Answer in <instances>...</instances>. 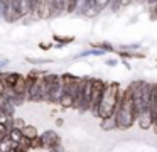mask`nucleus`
<instances>
[{
    "instance_id": "obj_28",
    "label": "nucleus",
    "mask_w": 157,
    "mask_h": 152,
    "mask_svg": "<svg viewBox=\"0 0 157 152\" xmlns=\"http://www.w3.org/2000/svg\"><path fill=\"white\" fill-rule=\"evenodd\" d=\"M150 17H152V19H157V3L152 7V12H150Z\"/></svg>"
},
{
    "instance_id": "obj_18",
    "label": "nucleus",
    "mask_w": 157,
    "mask_h": 152,
    "mask_svg": "<svg viewBox=\"0 0 157 152\" xmlns=\"http://www.w3.org/2000/svg\"><path fill=\"white\" fill-rule=\"evenodd\" d=\"M105 51L103 49H90V51H83L78 54V57H86V56H103Z\"/></svg>"
},
{
    "instance_id": "obj_32",
    "label": "nucleus",
    "mask_w": 157,
    "mask_h": 152,
    "mask_svg": "<svg viewBox=\"0 0 157 152\" xmlns=\"http://www.w3.org/2000/svg\"><path fill=\"white\" fill-rule=\"evenodd\" d=\"M7 63H9V61H0V71L4 69V66H5V64H7Z\"/></svg>"
},
{
    "instance_id": "obj_20",
    "label": "nucleus",
    "mask_w": 157,
    "mask_h": 152,
    "mask_svg": "<svg viewBox=\"0 0 157 152\" xmlns=\"http://www.w3.org/2000/svg\"><path fill=\"white\" fill-rule=\"evenodd\" d=\"M52 41H54V42H58L59 46H64V44H68V42H73V41H75V37H73V36H68V37L52 36Z\"/></svg>"
},
{
    "instance_id": "obj_33",
    "label": "nucleus",
    "mask_w": 157,
    "mask_h": 152,
    "mask_svg": "<svg viewBox=\"0 0 157 152\" xmlns=\"http://www.w3.org/2000/svg\"><path fill=\"white\" fill-rule=\"evenodd\" d=\"M147 2H149V5H150V7H154V5L157 3V0H147Z\"/></svg>"
},
{
    "instance_id": "obj_6",
    "label": "nucleus",
    "mask_w": 157,
    "mask_h": 152,
    "mask_svg": "<svg viewBox=\"0 0 157 152\" xmlns=\"http://www.w3.org/2000/svg\"><path fill=\"white\" fill-rule=\"evenodd\" d=\"M4 19L7 22H17V20H21V15H19V0H7L5 10H4Z\"/></svg>"
},
{
    "instance_id": "obj_17",
    "label": "nucleus",
    "mask_w": 157,
    "mask_h": 152,
    "mask_svg": "<svg viewBox=\"0 0 157 152\" xmlns=\"http://www.w3.org/2000/svg\"><path fill=\"white\" fill-rule=\"evenodd\" d=\"M7 138L12 142V144H19V142L22 140V134H21V130H17V128H10V130H9Z\"/></svg>"
},
{
    "instance_id": "obj_35",
    "label": "nucleus",
    "mask_w": 157,
    "mask_h": 152,
    "mask_svg": "<svg viewBox=\"0 0 157 152\" xmlns=\"http://www.w3.org/2000/svg\"><path fill=\"white\" fill-rule=\"evenodd\" d=\"M41 47H42V49H49V47H51V44H41Z\"/></svg>"
},
{
    "instance_id": "obj_10",
    "label": "nucleus",
    "mask_w": 157,
    "mask_h": 152,
    "mask_svg": "<svg viewBox=\"0 0 157 152\" xmlns=\"http://www.w3.org/2000/svg\"><path fill=\"white\" fill-rule=\"evenodd\" d=\"M21 78V73H17V71H4V73H0V80L4 81L5 86H14L15 81Z\"/></svg>"
},
{
    "instance_id": "obj_25",
    "label": "nucleus",
    "mask_w": 157,
    "mask_h": 152,
    "mask_svg": "<svg viewBox=\"0 0 157 152\" xmlns=\"http://www.w3.org/2000/svg\"><path fill=\"white\" fill-rule=\"evenodd\" d=\"M34 149H42V144H41V138L36 137L34 140H31V150H34Z\"/></svg>"
},
{
    "instance_id": "obj_24",
    "label": "nucleus",
    "mask_w": 157,
    "mask_h": 152,
    "mask_svg": "<svg viewBox=\"0 0 157 152\" xmlns=\"http://www.w3.org/2000/svg\"><path fill=\"white\" fill-rule=\"evenodd\" d=\"M9 130H10V128H9L5 123H0V140H4V138H7Z\"/></svg>"
},
{
    "instance_id": "obj_23",
    "label": "nucleus",
    "mask_w": 157,
    "mask_h": 152,
    "mask_svg": "<svg viewBox=\"0 0 157 152\" xmlns=\"http://www.w3.org/2000/svg\"><path fill=\"white\" fill-rule=\"evenodd\" d=\"M93 2H95V5H96V10H98V12H101L103 9H106V7L110 5V2H112V0H93Z\"/></svg>"
},
{
    "instance_id": "obj_4",
    "label": "nucleus",
    "mask_w": 157,
    "mask_h": 152,
    "mask_svg": "<svg viewBox=\"0 0 157 152\" xmlns=\"http://www.w3.org/2000/svg\"><path fill=\"white\" fill-rule=\"evenodd\" d=\"M63 95V81L59 74H52L51 90H49V103H58L59 96Z\"/></svg>"
},
{
    "instance_id": "obj_5",
    "label": "nucleus",
    "mask_w": 157,
    "mask_h": 152,
    "mask_svg": "<svg viewBox=\"0 0 157 152\" xmlns=\"http://www.w3.org/2000/svg\"><path fill=\"white\" fill-rule=\"evenodd\" d=\"M39 138H41L42 149H46V150H49L51 147L61 144V137L58 135V132H56V130H46L44 134L39 135Z\"/></svg>"
},
{
    "instance_id": "obj_7",
    "label": "nucleus",
    "mask_w": 157,
    "mask_h": 152,
    "mask_svg": "<svg viewBox=\"0 0 157 152\" xmlns=\"http://www.w3.org/2000/svg\"><path fill=\"white\" fill-rule=\"evenodd\" d=\"M52 73H44L39 83V101H48L49 103V90H51Z\"/></svg>"
},
{
    "instance_id": "obj_19",
    "label": "nucleus",
    "mask_w": 157,
    "mask_h": 152,
    "mask_svg": "<svg viewBox=\"0 0 157 152\" xmlns=\"http://www.w3.org/2000/svg\"><path fill=\"white\" fill-rule=\"evenodd\" d=\"M93 46H95L96 49H103L105 53H115V51H117L110 42H98V44H93Z\"/></svg>"
},
{
    "instance_id": "obj_30",
    "label": "nucleus",
    "mask_w": 157,
    "mask_h": 152,
    "mask_svg": "<svg viewBox=\"0 0 157 152\" xmlns=\"http://www.w3.org/2000/svg\"><path fill=\"white\" fill-rule=\"evenodd\" d=\"M4 91H5V84H4V81L0 80V96H4Z\"/></svg>"
},
{
    "instance_id": "obj_22",
    "label": "nucleus",
    "mask_w": 157,
    "mask_h": 152,
    "mask_svg": "<svg viewBox=\"0 0 157 152\" xmlns=\"http://www.w3.org/2000/svg\"><path fill=\"white\" fill-rule=\"evenodd\" d=\"M76 3H78V0H66L64 12H68V14H75V10H76Z\"/></svg>"
},
{
    "instance_id": "obj_8",
    "label": "nucleus",
    "mask_w": 157,
    "mask_h": 152,
    "mask_svg": "<svg viewBox=\"0 0 157 152\" xmlns=\"http://www.w3.org/2000/svg\"><path fill=\"white\" fill-rule=\"evenodd\" d=\"M34 14L39 17V19H49V17H54V10H52L51 0H41Z\"/></svg>"
},
{
    "instance_id": "obj_1",
    "label": "nucleus",
    "mask_w": 157,
    "mask_h": 152,
    "mask_svg": "<svg viewBox=\"0 0 157 152\" xmlns=\"http://www.w3.org/2000/svg\"><path fill=\"white\" fill-rule=\"evenodd\" d=\"M122 95H123V88L118 83H115V81L113 83H106L105 91L101 95V100H100V105L96 108L95 117L105 118V117L115 115L117 105H118V100L122 98Z\"/></svg>"
},
{
    "instance_id": "obj_14",
    "label": "nucleus",
    "mask_w": 157,
    "mask_h": 152,
    "mask_svg": "<svg viewBox=\"0 0 157 152\" xmlns=\"http://www.w3.org/2000/svg\"><path fill=\"white\" fill-rule=\"evenodd\" d=\"M21 134H22V137L27 138V140H34L36 137H39L37 128H36L34 125H27V123L24 125V128L21 130Z\"/></svg>"
},
{
    "instance_id": "obj_27",
    "label": "nucleus",
    "mask_w": 157,
    "mask_h": 152,
    "mask_svg": "<svg viewBox=\"0 0 157 152\" xmlns=\"http://www.w3.org/2000/svg\"><path fill=\"white\" fill-rule=\"evenodd\" d=\"M48 152H64V147H63V144H58L54 147H51Z\"/></svg>"
},
{
    "instance_id": "obj_9",
    "label": "nucleus",
    "mask_w": 157,
    "mask_h": 152,
    "mask_svg": "<svg viewBox=\"0 0 157 152\" xmlns=\"http://www.w3.org/2000/svg\"><path fill=\"white\" fill-rule=\"evenodd\" d=\"M135 122H139V127L142 128V130H149L150 127H152V115H150V111L149 110H142L139 115H137V120Z\"/></svg>"
},
{
    "instance_id": "obj_3",
    "label": "nucleus",
    "mask_w": 157,
    "mask_h": 152,
    "mask_svg": "<svg viewBox=\"0 0 157 152\" xmlns=\"http://www.w3.org/2000/svg\"><path fill=\"white\" fill-rule=\"evenodd\" d=\"M106 81H103L101 78H93L91 81V95H90V111L93 115L96 113V108L100 105V100H101V95L105 91Z\"/></svg>"
},
{
    "instance_id": "obj_11",
    "label": "nucleus",
    "mask_w": 157,
    "mask_h": 152,
    "mask_svg": "<svg viewBox=\"0 0 157 152\" xmlns=\"http://www.w3.org/2000/svg\"><path fill=\"white\" fill-rule=\"evenodd\" d=\"M0 110L4 111L9 118H14L15 117V107H14V103H12L10 100H7V98H4V96H0Z\"/></svg>"
},
{
    "instance_id": "obj_13",
    "label": "nucleus",
    "mask_w": 157,
    "mask_h": 152,
    "mask_svg": "<svg viewBox=\"0 0 157 152\" xmlns=\"http://www.w3.org/2000/svg\"><path fill=\"white\" fill-rule=\"evenodd\" d=\"M19 15H21V19H24L27 15H32L31 0H19Z\"/></svg>"
},
{
    "instance_id": "obj_21",
    "label": "nucleus",
    "mask_w": 157,
    "mask_h": 152,
    "mask_svg": "<svg viewBox=\"0 0 157 152\" xmlns=\"http://www.w3.org/2000/svg\"><path fill=\"white\" fill-rule=\"evenodd\" d=\"M14 145L15 144H12L9 138H4V140H0V152H10Z\"/></svg>"
},
{
    "instance_id": "obj_12",
    "label": "nucleus",
    "mask_w": 157,
    "mask_h": 152,
    "mask_svg": "<svg viewBox=\"0 0 157 152\" xmlns=\"http://www.w3.org/2000/svg\"><path fill=\"white\" fill-rule=\"evenodd\" d=\"M100 128H101L103 132L118 130V128H117V118H115V115H112V117H105V118H101V122H100Z\"/></svg>"
},
{
    "instance_id": "obj_16",
    "label": "nucleus",
    "mask_w": 157,
    "mask_h": 152,
    "mask_svg": "<svg viewBox=\"0 0 157 152\" xmlns=\"http://www.w3.org/2000/svg\"><path fill=\"white\" fill-rule=\"evenodd\" d=\"M51 3H52V10H54V15H61V14H64L66 0H51Z\"/></svg>"
},
{
    "instance_id": "obj_15",
    "label": "nucleus",
    "mask_w": 157,
    "mask_h": 152,
    "mask_svg": "<svg viewBox=\"0 0 157 152\" xmlns=\"http://www.w3.org/2000/svg\"><path fill=\"white\" fill-rule=\"evenodd\" d=\"M58 103L61 105V108L68 110V108H73V105H75V100H73V96H71V95H68V93H64V91H63V95L59 96Z\"/></svg>"
},
{
    "instance_id": "obj_2",
    "label": "nucleus",
    "mask_w": 157,
    "mask_h": 152,
    "mask_svg": "<svg viewBox=\"0 0 157 152\" xmlns=\"http://www.w3.org/2000/svg\"><path fill=\"white\" fill-rule=\"evenodd\" d=\"M115 118H117V128L118 130H128L135 125V110H133L132 96H130L128 88L123 90L122 98L118 100L115 110Z\"/></svg>"
},
{
    "instance_id": "obj_31",
    "label": "nucleus",
    "mask_w": 157,
    "mask_h": 152,
    "mask_svg": "<svg viewBox=\"0 0 157 152\" xmlns=\"http://www.w3.org/2000/svg\"><path fill=\"white\" fill-rule=\"evenodd\" d=\"M63 123H64V120H63V118H56V125H58V127H61Z\"/></svg>"
},
{
    "instance_id": "obj_29",
    "label": "nucleus",
    "mask_w": 157,
    "mask_h": 152,
    "mask_svg": "<svg viewBox=\"0 0 157 152\" xmlns=\"http://www.w3.org/2000/svg\"><path fill=\"white\" fill-rule=\"evenodd\" d=\"M106 64H108V66H117V64H118V61L112 57V59H106Z\"/></svg>"
},
{
    "instance_id": "obj_36",
    "label": "nucleus",
    "mask_w": 157,
    "mask_h": 152,
    "mask_svg": "<svg viewBox=\"0 0 157 152\" xmlns=\"http://www.w3.org/2000/svg\"><path fill=\"white\" fill-rule=\"evenodd\" d=\"M64 152H66V150H64Z\"/></svg>"
},
{
    "instance_id": "obj_26",
    "label": "nucleus",
    "mask_w": 157,
    "mask_h": 152,
    "mask_svg": "<svg viewBox=\"0 0 157 152\" xmlns=\"http://www.w3.org/2000/svg\"><path fill=\"white\" fill-rule=\"evenodd\" d=\"M27 63H34V64H41V63H51L49 59H34V57H27Z\"/></svg>"
},
{
    "instance_id": "obj_34",
    "label": "nucleus",
    "mask_w": 157,
    "mask_h": 152,
    "mask_svg": "<svg viewBox=\"0 0 157 152\" xmlns=\"http://www.w3.org/2000/svg\"><path fill=\"white\" fill-rule=\"evenodd\" d=\"M10 152H22V150H19V147L17 145H14V147H12V150Z\"/></svg>"
}]
</instances>
